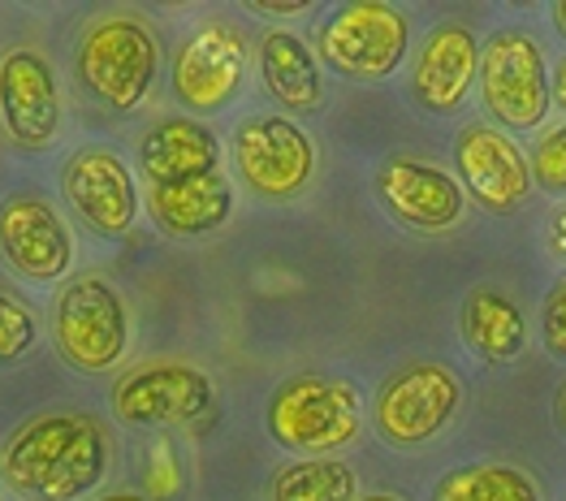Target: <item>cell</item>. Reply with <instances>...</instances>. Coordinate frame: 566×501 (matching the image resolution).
Listing matches in <instances>:
<instances>
[{
    "mask_svg": "<svg viewBox=\"0 0 566 501\" xmlns=\"http://www.w3.org/2000/svg\"><path fill=\"white\" fill-rule=\"evenodd\" d=\"M52 346L83 376H99L130 351V303L99 273L70 276L52 303Z\"/></svg>",
    "mask_w": 566,
    "mask_h": 501,
    "instance_id": "cell-4",
    "label": "cell"
},
{
    "mask_svg": "<svg viewBox=\"0 0 566 501\" xmlns=\"http://www.w3.org/2000/svg\"><path fill=\"white\" fill-rule=\"evenodd\" d=\"M536 333H541V346H545L558 364H566V281L545 294L541 320H536Z\"/></svg>",
    "mask_w": 566,
    "mask_h": 501,
    "instance_id": "cell-25",
    "label": "cell"
},
{
    "mask_svg": "<svg viewBox=\"0 0 566 501\" xmlns=\"http://www.w3.org/2000/svg\"><path fill=\"white\" fill-rule=\"evenodd\" d=\"M454 165L468 199L493 217H511L532 199V165L506 131L493 122H468L454 138Z\"/></svg>",
    "mask_w": 566,
    "mask_h": 501,
    "instance_id": "cell-12",
    "label": "cell"
},
{
    "mask_svg": "<svg viewBox=\"0 0 566 501\" xmlns=\"http://www.w3.org/2000/svg\"><path fill=\"white\" fill-rule=\"evenodd\" d=\"M480 104L497 131H541L554 108V74L532 31L502 27L480 48Z\"/></svg>",
    "mask_w": 566,
    "mask_h": 501,
    "instance_id": "cell-5",
    "label": "cell"
},
{
    "mask_svg": "<svg viewBox=\"0 0 566 501\" xmlns=\"http://www.w3.org/2000/svg\"><path fill=\"white\" fill-rule=\"evenodd\" d=\"M95 501H151V498H143V493H104V498Z\"/></svg>",
    "mask_w": 566,
    "mask_h": 501,
    "instance_id": "cell-32",
    "label": "cell"
},
{
    "mask_svg": "<svg viewBox=\"0 0 566 501\" xmlns=\"http://www.w3.org/2000/svg\"><path fill=\"white\" fill-rule=\"evenodd\" d=\"M238 182L260 203H294L316 178V143L285 113H251L230 135Z\"/></svg>",
    "mask_w": 566,
    "mask_h": 501,
    "instance_id": "cell-8",
    "label": "cell"
},
{
    "mask_svg": "<svg viewBox=\"0 0 566 501\" xmlns=\"http://www.w3.org/2000/svg\"><path fill=\"white\" fill-rule=\"evenodd\" d=\"M255 18H303V13H312L316 4L312 0H255V4H247Z\"/></svg>",
    "mask_w": 566,
    "mask_h": 501,
    "instance_id": "cell-26",
    "label": "cell"
},
{
    "mask_svg": "<svg viewBox=\"0 0 566 501\" xmlns=\"http://www.w3.org/2000/svg\"><path fill=\"white\" fill-rule=\"evenodd\" d=\"M480 79V40L468 22L450 18L428 31L420 61L411 70V104L432 117H454Z\"/></svg>",
    "mask_w": 566,
    "mask_h": 501,
    "instance_id": "cell-16",
    "label": "cell"
},
{
    "mask_svg": "<svg viewBox=\"0 0 566 501\" xmlns=\"http://www.w3.org/2000/svg\"><path fill=\"white\" fill-rule=\"evenodd\" d=\"M359 501H402L398 493H364Z\"/></svg>",
    "mask_w": 566,
    "mask_h": 501,
    "instance_id": "cell-33",
    "label": "cell"
},
{
    "mask_svg": "<svg viewBox=\"0 0 566 501\" xmlns=\"http://www.w3.org/2000/svg\"><path fill=\"white\" fill-rule=\"evenodd\" d=\"M0 122L22 152H44L61 135V83L40 48L0 52Z\"/></svg>",
    "mask_w": 566,
    "mask_h": 501,
    "instance_id": "cell-13",
    "label": "cell"
},
{
    "mask_svg": "<svg viewBox=\"0 0 566 501\" xmlns=\"http://www.w3.org/2000/svg\"><path fill=\"white\" fill-rule=\"evenodd\" d=\"M35 342H40V320L27 307V299L0 290V367L27 359Z\"/></svg>",
    "mask_w": 566,
    "mask_h": 501,
    "instance_id": "cell-23",
    "label": "cell"
},
{
    "mask_svg": "<svg viewBox=\"0 0 566 501\" xmlns=\"http://www.w3.org/2000/svg\"><path fill=\"white\" fill-rule=\"evenodd\" d=\"M269 501H359V476L346 458H290L269 480Z\"/></svg>",
    "mask_w": 566,
    "mask_h": 501,
    "instance_id": "cell-21",
    "label": "cell"
},
{
    "mask_svg": "<svg viewBox=\"0 0 566 501\" xmlns=\"http://www.w3.org/2000/svg\"><path fill=\"white\" fill-rule=\"evenodd\" d=\"M407 52H411V18L385 0H346L316 31L321 65L350 83L394 79Z\"/></svg>",
    "mask_w": 566,
    "mask_h": 501,
    "instance_id": "cell-7",
    "label": "cell"
},
{
    "mask_svg": "<svg viewBox=\"0 0 566 501\" xmlns=\"http://www.w3.org/2000/svg\"><path fill=\"white\" fill-rule=\"evenodd\" d=\"M554 428L566 437V380L558 385V394H554Z\"/></svg>",
    "mask_w": 566,
    "mask_h": 501,
    "instance_id": "cell-30",
    "label": "cell"
},
{
    "mask_svg": "<svg viewBox=\"0 0 566 501\" xmlns=\"http://www.w3.org/2000/svg\"><path fill=\"white\" fill-rule=\"evenodd\" d=\"M373 190L394 226H402L407 233H424V238H441L459 229L472 203L450 169L420 160V156H389L373 178Z\"/></svg>",
    "mask_w": 566,
    "mask_h": 501,
    "instance_id": "cell-11",
    "label": "cell"
},
{
    "mask_svg": "<svg viewBox=\"0 0 566 501\" xmlns=\"http://www.w3.org/2000/svg\"><path fill=\"white\" fill-rule=\"evenodd\" d=\"M143 208L165 238H178V242L208 238V233H221L234 217V182L217 169V174L187 178V182L147 186Z\"/></svg>",
    "mask_w": 566,
    "mask_h": 501,
    "instance_id": "cell-17",
    "label": "cell"
},
{
    "mask_svg": "<svg viewBox=\"0 0 566 501\" xmlns=\"http://www.w3.org/2000/svg\"><path fill=\"white\" fill-rule=\"evenodd\" d=\"M264 428L285 455L333 458L364 437V398L346 376L298 372L273 389Z\"/></svg>",
    "mask_w": 566,
    "mask_h": 501,
    "instance_id": "cell-2",
    "label": "cell"
},
{
    "mask_svg": "<svg viewBox=\"0 0 566 501\" xmlns=\"http://www.w3.org/2000/svg\"><path fill=\"white\" fill-rule=\"evenodd\" d=\"M260 79L269 95L285 108V117H312V113H325L329 104L321 56L294 31L273 27L260 35Z\"/></svg>",
    "mask_w": 566,
    "mask_h": 501,
    "instance_id": "cell-18",
    "label": "cell"
},
{
    "mask_svg": "<svg viewBox=\"0 0 566 501\" xmlns=\"http://www.w3.org/2000/svg\"><path fill=\"white\" fill-rule=\"evenodd\" d=\"M61 186L78 221L99 238H126L139 221V182L113 147H78L65 160Z\"/></svg>",
    "mask_w": 566,
    "mask_h": 501,
    "instance_id": "cell-14",
    "label": "cell"
},
{
    "mask_svg": "<svg viewBox=\"0 0 566 501\" xmlns=\"http://www.w3.org/2000/svg\"><path fill=\"white\" fill-rule=\"evenodd\" d=\"M527 165H532V182L545 195H566V122L554 131H541Z\"/></svg>",
    "mask_w": 566,
    "mask_h": 501,
    "instance_id": "cell-24",
    "label": "cell"
},
{
    "mask_svg": "<svg viewBox=\"0 0 566 501\" xmlns=\"http://www.w3.org/2000/svg\"><path fill=\"white\" fill-rule=\"evenodd\" d=\"M468 403L459 372L437 359H416L380 380L373 398V428L394 450H420L437 441Z\"/></svg>",
    "mask_w": 566,
    "mask_h": 501,
    "instance_id": "cell-6",
    "label": "cell"
},
{
    "mask_svg": "<svg viewBox=\"0 0 566 501\" xmlns=\"http://www.w3.org/2000/svg\"><path fill=\"white\" fill-rule=\"evenodd\" d=\"M151 493H178V471H174V458H169V446H156V476H147Z\"/></svg>",
    "mask_w": 566,
    "mask_h": 501,
    "instance_id": "cell-27",
    "label": "cell"
},
{
    "mask_svg": "<svg viewBox=\"0 0 566 501\" xmlns=\"http://www.w3.org/2000/svg\"><path fill=\"white\" fill-rule=\"evenodd\" d=\"M0 260L31 285H52L74 269V233L44 195H9L0 203Z\"/></svg>",
    "mask_w": 566,
    "mask_h": 501,
    "instance_id": "cell-15",
    "label": "cell"
},
{
    "mask_svg": "<svg viewBox=\"0 0 566 501\" xmlns=\"http://www.w3.org/2000/svg\"><path fill=\"white\" fill-rule=\"evenodd\" d=\"M247 70H251V40L242 35V27H234L230 18H208L178 48L169 87L187 113L212 117L226 113L242 95Z\"/></svg>",
    "mask_w": 566,
    "mask_h": 501,
    "instance_id": "cell-9",
    "label": "cell"
},
{
    "mask_svg": "<svg viewBox=\"0 0 566 501\" xmlns=\"http://www.w3.org/2000/svg\"><path fill=\"white\" fill-rule=\"evenodd\" d=\"M74 70H78L83 92L92 95L99 108L130 117L147 104V95L156 92L160 40L143 18L108 13L83 31L78 52H74Z\"/></svg>",
    "mask_w": 566,
    "mask_h": 501,
    "instance_id": "cell-3",
    "label": "cell"
},
{
    "mask_svg": "<svg viewBox=\"0 0 566 501\" xmlns=\"http://www.w3.org/2000/svg\"><path fill=\"white\" fill-rule=\"evenodd\" d=\"M432 501H545L536 476H527L515 462H468V467H450Z\"/></svg>",
    "mask_w": 566,
    "mask_h": 501,
    "instance_id": "cell-22",
    "label": "cell"
},
{
    "mask_svg": "<svg viewBox=\"0 0 566 501\" xmlns=\"http://www.w3.org/2000/svg\"><path fill=\"white\" fill-rule=\"evenodd\" d=\"M545 238H549V251L566 260V203H558L554 212H549V226H545Z\"/></svg>",
    "mask_w": 566,
    "mask_h": 501,
    "instance_id": "cell-28",
    "label": "cell"
},
{
    "mask_svg": "<svg viewBox=\"0 0 566 501\" xmlns=\"http://www.w3.org/2000/svg\"><path fill=\"white\" fill-rule=\"evenodd\" d=\"M549 13H554V31H558V35L566 40V0H558V4L549 9Z\"/></svg>",
    "mask_w": 566,
    "mask_h": 501,
    "instance_id": "cell-31",
    "label": "cell"
},
{
    "mask_svg": "<svg viewBox=\"0 0 566 501\" xmlns=\"http://www.w3.org/2000/svg\"><path fill=\"white\" fill-rule=\"evenodd\" d=\"M0 489H4V467H0Z\"/></svg>",
    "mask_w": 566,
    "mask_h": 501,
    "instance_id": "cell-34",
    "label": "cell"
},
{
    "mask_svg": "<svg viewBox=\"0 0 566 501\" xmlns=\"http://www.w3.org/2000/svg\"><path fill=\"white\" fill-rule=\"evenodd\" d=\"M126 428H182L217 407V385L203 367L182 359H147L126 367L108 394Z\"/></svg>",
    "mask_w": 566,
    "mask_h": 501,
    "instance_id": "cell-10",
    "label": "cell"
},
{
    "mask_svg": "<svg viewBox=\"0 0 566 501\" xmlns=\"http://www.w3.org/2000/svg\"><path fill=\"white\" fill-rule=\"evenodd\" d=\"M459 333L484 364H515L527 351V316L497 285H475L459 307Z\"/></svg>",
    "mask_w": 566,
    "mask_h": 501,
    "instance_id": "cell-20",
    "label": "cell"
},
{
    "mask_svg": "<svg viewBox=\"0 0 566 501\" xmlns=\"http://www.w3.org/2000/svg\"><path fill=\"white\" fill-rule=\"evenodd\" d=\"M113 446L104 424L74 407L31 415L4 441V484L31 501H78L108 476Z\"/></svg>",
    "mask_w": 566,
    "mask_h": 501,
    "instance_id": "cell-1",
    "label": "cell"
},
{
    "mask_svg": "<svg viewBox=\"0 0 566 501\" xmlns=\"http://www.w3.org/2000/svg\"><path fill=\"white\" fill-rule=\"evenodd\" d=\"M139 169L147 186L187 182L221 169V138L199 117H165L139 138Z\"/></svg>",
    "mask_w": 566,
    "mask_h": 501,
    "instance_id": "cell-19",
    "label": "cell"
},
{
    "mask_svg": "<svg viewBox=\"0 0 566 501\" xmlns=\"http://www.w3.org/2000/svg\"><path fill=\"white\" fill-rule=\"evenodd\" d=\"M554 104L566 113V56L554 65Z\"/></svg>",
    "mask_w": 566,
    "mask_h": 501,
    "instance_id": "cell-29",
    "label": "cell"
}]
</instances>
